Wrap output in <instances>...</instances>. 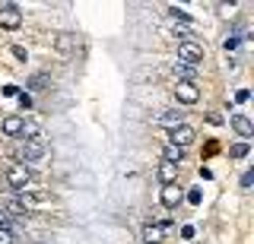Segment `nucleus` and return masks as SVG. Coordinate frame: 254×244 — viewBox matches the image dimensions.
Returning <instances> with one entry per match:
<instances>
[{
    "mask_svg": "<svg viewBox=\"0 0 254 244\" xmlns=\"http://www.w3.org/2000/svg\"><path fill=\"white\" fill-rule=\"evenodd\" d=\"M229 124H232V130H235L238 137H242V143H248V140L254 137V124H251L248 118H245V114H232Z\"/></svg>",
    "mask_w": 254,
    "mask_h": 244,
    "instance_id": "7",
    "label": "nucleus"
},
{
    "mask_svg": "<svg viewBox=\"0 0 254 244\" xmlns=\"http://www.w3.org/2000/svg\"><path fill=\"white\" fill-rule=\"evenodd\" d=\"M162 159L169 162V165H181V162H184V149H178V146L169 143V146L162 149Z\"/></svg>",
    "mask_w": 254,
    "mask_h": 244,
    "instance_id": "14",
    "label": "nucleus"
},
{
    "mask_svg": "<svg viewBox=\"0 0 254 244\" xmlns=\"http://www.w3.org/2000/svg\"><path fill=\"white\" fill-rule=\"evenodd\" d=\"M254 184V171H245L242 174V187H251Z\"/></svg>",
    "mask_w": 254,
    "mask_h": 244,
    "instance_id": "27",
    "label": "nucleus"
},
{
    "mask_svg": "<svg viewBox=\"0 0 254 244\" xmlns=\"http://www.w3.org/2000/svg\"><path fill=\"white\" fill-rule=\"evenodd\" d=\"M6 184L16 187V191H25V187H32V171H29V165H19V162H13V165L6 168Z\"/></svg>",
    "mask_w": 254,
    "mask_h": 244,
    "instance_id": "2",
    "label": "nucleus"
},
{
    "mask_svg": "<svg viewBox=\"0 0 254 244\" xmlns=\"http://www.w3.org/2000/svg\"><path fill=\"white\" fill-rule=\"evenodd\" d=\"M19 23H23V10H19L16 3H3L0 6V25L3 29H19Z\"/></svg>",
    "mask_w": 254,
    "mask_h": 244,
    "instance_id": "6",
    "label": "nucleus"
},
{
    "mask_svg": "<svg viewBox=\"0 0 254 244\" xmlns=\"http://www.w3.org/2000/svg\"><path fill=\"white\" fill-rule=\"evenodd\" d=\"M178 64H188L197 70L200 64H203V48L194 42H178Z\"/></svg>",
    "mask_w": 254,
    "mask_h": 244,
    "instance_id": "3",
    "label": "nucleus"
},
{
    "mask_svg": "<svg viewBox=\"0 0 254 244\" xmlns=\"http://www.w3.org/2000/svg\"><path fill=\"white\" fill-rule=\"evenodd\" d=\"M70 45H73V38H70V35H57V48H61V51H67Z\"/></svg>",
    "mask_w": 254,
    "mask_h": 244,
    "instance_id": "23",
    "label": "nucleus"
},
{
    "mask_svg": "<svg viewBox=\"0 0 254 244\" xmlns=\"http://www.w3.org/2000/svg\"><path fill=\"white\" fill-rule=\"evenodd\" d=\"M48 83H51L48 73H35V76L29 79V89H48Z\"/></svg>",
    "mask_w": 254,
    "mask_h": 244,
    "instance_id": "17",
    "label": "nucleus"
},
{
    "mask_svg": "<svg viewBox=\"0 0 254 244\" xmlns=\"http://www.w3.org/2000/svg\"><path fill=\"white\" fill-rule=\"evenodd\" d=\"M19 105H23V111L32 108V96H29V92H19Z\"/></svg>",
    "mask_w": 254,
    "mask_h": 244,
    "instance_id": "21",
    "label": "nucleus"
},
{
    "mask_svg": "<svg viewBox=\"0 0 254 244\" xmlns=\"http://www.w3.org/2000/svg\"><path fill=\"white\" fill-rule=\"evenodd\" d=\"M194 127H188V124H178V127H172L169 130V143L172 146H178V149H188L191 143H194Z\"/></svg>",
    "mask_w": 254,
    "mask_h": 244,
    "instance_id": "5",
    "label": "nucleus"
},
{
    "mask_svg": "<svg viewBox=\"0 0 254 244\" xmlns=\"http://www.w3.org/2000/svg\"><path fill=\"white\" fill-rule=\"evenodd\" d=\"M152 225H159V228H162V232H165V228H172V219H169V216H159V219L152 222Z\"/></svg>",
    "mask_w": 254,
    "mask_h": 244,
    "instance_id": "24",
    "label": "nucleus"
},
{
    "mask_svg": "<svg viewBox=\"0 0 254 244\" xmlns=\"http://www.w3.org/2000/svg\"><path fill=\"white\" fill-rule=\"evenodd\" d=\"M159 200H162V206H165V209H175L178 203H181V191H178L175 184H169V187H162Z\"/></svg>",
    "mask_w": 254,
    "mask_h": 244,
    "instance_id": "9",
    "label": "nucleus"
},
{
    "mask_svg": "<svg viewBox=\"0 0 254 244\" xmlns=\"http://www.w3.org/2000/svg\"><path fill=\"white\" fill-rule=\"evenodd\" d=\"M223 48H226V51H235V48H238V35H229V38L223 42Z\"/></svg>",
    "mask_w": 254,
    "mask_h": 244,
    "instance_id": "22",
    "label": "nucleus"
},
{
    "mask_svg": "<svg viewBox=\"0 0 254 244\" xmlns=\"http://www.w3.org/2000/svg\"><path fill=\"white\" fill-rule=\"evenodd\" d=\"M23 124H25V121L19 118V114H10V118H3V124H0V127H3L6 137H23Z\"/></svg>",
    "mask_w": 254,
    "mask_h": 244,
    "instance_id": "10",
    "label": "nucleus"
},
{
    "mask_svg": "<svg viewBox=\"0 0 254 244\" xmlns=\"http://www.w3.org/2000/svg\"><path fill=\"white\" fill-rule=\"evenodd\" d=\"M248 152H251L248 143H235V146H229V155H232V159H245Z\"/></svg>",
    "mask_w": 254,
    "mask_h": 244,
    "instance_id": "18",
    "label": "nucleus"
},
{
    "mask_svg": "<svg viewBox=\"0 0 254 244\" xmlns=\"http://www.w3.org/2000/svg\"><path fill=\"white\" fill-rule=\"evenodd\" d=\"M0 228H10V232H16V225H13V219H10V216L3 213V209H0Z\"/></svg>",
    "mask_w": 254,
    "mask_h": 244,
    "instance_id": "20",
    "label": "nucleus"
},
{
    "mask_svg": "<svg viewBox=\"0 0 254 244\" xmlns=\"http://www.w3.org/2000/svg\"><path fill=\"white\" fill-rule=\"evenodd\" d=\"M181 238H184V241L194 238V225H184V228H181Z\"/></svg>",
    "mask_w": 254,
    "mask_h": 244,
    "instance_id": "29",
    "label": "nucleus"
},
{
    "mask_svg": "<svg viewBox=\"0 0 254 244\" xmlns=\"http://www.w3.org/2000/svg\"><path fill=\"white\" fill-rule=\"evenodd\" d=\"M175 98L181 101V105H194V101L200 98L197 83H178V86H175Z\"/></svg>",
    "mask_w": 254,
    "mask_h": 244,
    "instance_id": "8",
    "label": "nucleus"
},
{
    "mask_svg": "<svg viewBox=\"0 0 254 244\" xmlns=\"http://www.w3.org/2000/svg\"><path fill=\"white\" fill-rule=\"evenodd\" d=\"M0 244H13V232H10V228H0Z\"/></svg>",
    "mask_w": 254,
    "mask_h": 244,
    "instance_id": "25",
    "label": "nucleus"
},
{
    "mask_svg": "<svg viewBox=\"0 0 254 244\" xmlns=\"http://www.w3.org/2000/svg\"><path fill=\"white\" fill-rule=\"evenodd\" d=\"M143 238H146V244H159V241H162V228L150 222V225L143 228Z\"/></svg>",
    "mask_w": 254,
    "mask_h": 244,
    "instance_id": "15",
    "label": "nucleus"
},
{
    "mask_svg": "<svg viewBox=\"0 0 254 244\" xmlns=\"http://www.w3.org/2000/svg\"><path fill=\"white\" fill-rule=\"evenodd\" d=\"M172 73L178 76V83H197V70L194 67H188V64H172Z\"/></svg>",
    "mask_w": 254,
    "mask_h": 244,
    "instance_id": "11",
    "label": "nucleus"
},
{
    "mask_svg": "<svg viewBox=\"0 0 254 244\" xmlns=\"http://www.w3.org/2000/svg\"><path fill=\"white\" fill-rule=\"evenodd\" d=\"M200 200H203L200 187H194V191H188V203H191V206H200Z\"/></svg>",
    "mask_w": 254,
    "mask_h": 244,
    "instance_id": "19",
    "label": "nucleus"
},
{
    "mask_svg": "<svg viewBox=\"0 0 254 244\" xmlns=\"http://www.w3.org/2000/svg\"><path fill=\"white\" fill-rule=\"evenodd\" d=\"M159 181H162L165 187L175 184V181H178V165H169V162H162V165H159Z\"/></svg>",
    "mask_w": 254,
    "mask_h": 244,
    "instance_id": "13",
    "label": "nucleus"
},
{
    "mask_svg": "<svg viewBox=\"0 0 254 244\" xmlns=\"http://www.w3.org/2000/svg\"><path fill=\"white\" fill-rule=\"evenodd\" d=\"M16 203H23L25 209H29V206H48L51 194L48 191H38V187H25V191H19V200Z\"/></svg>",
    "mask_w": 254,
    "mask_h": 244,
    "instance_id": "4",
    "label": "nucleus"
},
{
    "mask_svg": "<svg viewBox=\"0 0 254 244\" xmlns=\"http://www.w3.org/2000/svg\"><path fill=\"white\" fill-rule=\"evenodd\" d=\"M152 124H159V127H178V124H181V111H159L156 118H152Z\"/></svg>",
    "mask_w": 254,
    "mask_h": 244,
    "instance_id": "12",
    "label": "nucleus"
},
{
    "mask_svg": "<svg viewBox=\"0 0 254 244\" xmlns=\"http://www.w3.org/2000/svg\"><path fill=\"white\" fill-rule=\"evenodd\" d=\"M3 213L10 216V219H25V213H29V209H25L23 203H10V206H6Z\"/></svg>",
    "mask_w": 254,
    "mask_h": 244,
    "instance_id": "16",
    "label": "nucleus"
},
{
    "mask_svg": "<svg viewBox=\"0 0 254 244\" xmlns=\"http://www.w3.org/2000/svg\"><path fill=\"white\" fill-rule=\"evenodd\" d=\"M13 57L25 60V57H29V54H25V48H23V45H13Z\"/></svg>",
    "mask_w": 254,
    "mask_h": 244,
    "instance_id": "26",
    "label": "nucleus"
},
{
    "mask_svg": "<svg viewBox=\"0 0 254 244\" xmlns=\"http://www.w3.org/2000/svg\"><path fill=\"white\" fill-rule=\"evenodd\" d=\"M248 98H251L248 89H238V92H235V101H248Z\"/></svg>",
    "mask_w": 254,
    "mask_h": 244,
    "instance_id": "28",
    "label": "nucleus"
},
{
    "mask_svg": "<svg viewBox=\"0 0 254 244\" xmlns=\"http://www.w3.org/2000/svg\"><path fill=\"white\" fill-rule=\"evenodd\" d=\"M16 155H19V165L42 162V159H45V140H19Z\"/></svg>",
    "mask_w": 254,
    "mask_h": 244,
    "instance_id": "1",
    "label": "nucleus"
}]
</instances>
